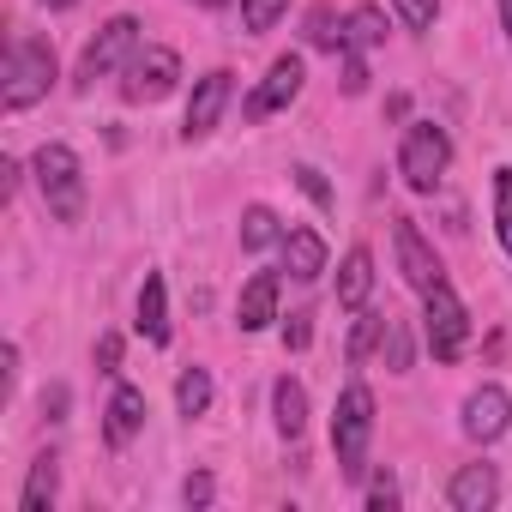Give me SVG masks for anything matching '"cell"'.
<instances>
[{"mask_svg": "<svg viewBox=\"0 0 512 512\" xmlns=\"http://www.w3.org/2000/svg\"><path fill=\"white\" fill-rule=\"evenodd\" d=\"M458 428L476 440V446H494L506 428H512V392L506 386H476L470 398H464V410H458Z\"/></svg>", "mask_w": 512, "mask_h": 512, "instance_id": "10", "label": "cell"}, {"mask_svg": "<svg viewBox=\"0 0 512 512\" xmlns=\"http://www.w3.org/2000/svg\"><path fill=\"white\" fill-rule=\"evenodd\" d=\"M392 7H398V19H404L410 31H428L434 13H440V0H392Z\"/></svg>", "mask_w": 512, "mask_h": 512, "instance_id": "28", "label": "cell"}, {"mask_svg": "<svg viewBox=\"0 0 512 512\" xmlns=\"http://www.w3.org/2000/svg\"><path fill=\"white\" fill-rule=\"evenodd\" d=\"M55 488H61V464L43 452L31 464V476H25V488H19V512H49L55 506Z\"/></svg>", "mask_w": 512, "mask_h": 512, "instance_id": "19", "label": "cell"}, {"mask_svg": "<svg viewBox=\"0 0 512 512\" xmlns=\"http://www.w3.org/2000/svg\"><path fill=\"white\" fill-rule=\"evenodd\" d=\"M302 85H308V61H302V55H278V61L266 67L260 91L247 97V121H272V115H284V109L302 97Z\"/></svg>", "mask_w": 512, "mask_h": 512, "instance_id": "9", "label": "cell"}, {"mask_svg": "<svg viewBox=\"0 0 512 512\" xmlns=\"http://www.w3.org/2000/svg\"><path fill=\"white\" fill-rule=\"evenodd\" d=\"M344 31H350V43H344V49L368 55V49H380V43H386V13H380V7H356V13L344 19Z\"/></svg>", "mask_w": 512, "mask_h": 512, "instance_id": "21", "label": "cell"}, {"mask_svg": "<svg viewBox=\"0 0 512 512\" xmlns=\"http://www.w3.org/2000/svg\"><path fill=\"white\" fill-rule=\"evenodd\" d=\"M500 31L512 37V0H500Z\"/></svg>", "mask_w": 512, "mask_h": 512, "instance_id": "34", "label": "cell"}, {"mask_svg": "<svg viewBox=\"0 0 512 512\" xmlns=\"http://www.w3.org/2000/svg\"><path fill=\"white\" fill-rule=\"evenodd\" d=\"M199 7H229V0H199Z\"/></svg>", "mask_w": 512, "mask_h": 512, "instance_id": "36", "label": "cell"}, {"mask_svg": "<svg viewBox=\"0 0 512 512\" xmlns=\"http://www.w3.org/2000/svg\"><path fill=\"white\" fill-rule=\"evenodd\" d=\"M380 356H386V368H392V374H404V368H410V338H404V320H392V314H386Z\"/></svg>", "mask_w": 512, "mask_h": 512, "instance_id": "27", "label": "cell"}, {"mask_svg": "<svg viewBox=\"0 0 512 512\" xmlns=\"http://www.w3.org/2000/svg\"><path fill=\"white\" fill-rule=\"evenodd\" d=\"M278 320V272H253L235 296V326L241 332H266Z\"/></svg>", "mask_w": 512, "mask_h": 512, "instance_id": "12", "label": "cell"}, {"mask_svg": "<svg viewBox=\"0 0 512 512\" xmlns=\"http://www.w3.org/2000/svg\"><path fill=\"white\" fill-rule=\"evenodd\" d=\"M284 272L296 284H314L326 272V241H320V229H284Z\"/></svg>", "mask_w": 512, "mask_h": 512, "instance_id": "14", "label": "cell"}, {"mask_svg": "<svg viewBox=\"0 0 512 512\" xmlns=\"http://www.w3.org/2000/svg\"><path fill=\"white\" fill-rule=\"evenodd\" d=\"M43 7H49V13H67V7H79V0H43Z\"/></svg>", "mask_w": 512, "mask_h": 512, "instance_id": "35", "label": "cell"}, {"mask_svg": "<svg viewBox=\"0 0 512 512\" xmlns=\"http://www.w3.org/2000/svg\"><path fill=\"white\" fill-rule=\"evenodd\" d=\"M386 338V314H362L356 332H350V362H368V350Z\"/></svg>", "mask_w": 512, "mask_h": 512, "instance_id": "26", "label": "cell"}, {"mask_svg": "<svg viewBox=\"0 0 512 512\" xmlns=\"http://www.w3.org/2000/svg\"><path fill=\"white\" fill-rule=\"evenodd\" d=\"M494 235L512 253V169H494Z\"/></svg>", "mask_w": 512, "mask_h": 512, "instance_id": "24", "label": "cell"}, {"mask_svg": "<svg viewBox=\"0 0 512 512\" xmlns=\"http://www.w3.org/2000/svg\"><path fill=\"white\" fill-rule=\"evenodd\" d=\"M229 97H235V73H205L199 85H193V97H187V121H181V133L187 139H205V133H217V121H223V109H229Z\"/></svg>", "mask_w": 512, "mask_h": 512, "instance_id": "11", "label": "cell"}, {"mask_svg": "<svg viewBox=\"0 0 512 512\" xmlns=\"http://www.w3.org/2000/svg\"><path fill=\"white\" fill-rule=\"evenodd\" d=\"M97 368H103V374H121V338H115V332L97 338Z\"/></svg>", "mask_w": 512, "mask_h": 512, "instance_id": "32", "label": "cell"}, {"mask_svg": "<svg viewBox=\"0 0 512 512\" xmlns=\"http://www.w3.org/2000/svg\"><path fill=\"white\" fill-rule=\"evenodd\" d=\"M272 416H278V434H284V440H302V428H308V386L284 374V380L272 386Z\"/></svg>", "mask_w": 512, "mask_h": 512, "instance_id": "18", "label": "cell"}, {"mask_svg": "<svg viewBox=\"0 0 512 512\" xmlns=\"http://www.w3.org/2000/svg\"><path fill=\"white\" fill-rule=\"evenodd\" d=\"M31 181H37L49 217H61V223H79L85 217V163H79L73 145H37Z\"/></svg>", "mask_w": 512, "mask_h": 512, "instance_id": "1", "label": "cell"}, {"mask_svg": "<svg viewBox=\"0 0 512 512\" xmlns=\"http://www.w3.org/2000/svg\"><path fill=\"white\" fill-rule=\"evenodd\" d=\"M308 43H314V49H332V55H344L350 31L332 19V7H314V13H308Z\"/></svg>", "mask_w": 512, "mask_h": 512, "instance_id": "23", "label": "cell"}, {"mask_svg": "<svg viewBox=\"0 0 512 512\" xmlns=\"http://www.w3.org/2000/svg\"><path fill=\"white\" fill-rule=\"evenodd\" d=\"M145 49V31H139V19L133 13H115L91 43H85V55H79V73H73V85L79 91H91L97 79H115V73H127V61Z\"/></svg>", "mask_w": 512, "mask_h": 512, "instance_id": "4", "label": "cell"}, {"mask_svg": "<svg viewBox=\"0 0 512 512\" xmlns=\"http://www.w3.org/2000/svg\"><path fill=\"white\" fill-rule=\"evenodd\" d=\"M139 428H145V392L139 386H115V398L103 410V440L109 446H127Z\"/></svg>", "mask_w": 512, "mask_h": 512, "instance_id": "16", "label": "cell"}, {"mask_svg": "<svg viewBox=\"0 0 512 512\" xmlns=\"http://www.w3.org/2000/svg\"><path fill=\"white\" fill-rule=\"evenodd\" d=\"M139 338L145 344H169V284H163V272H145V284H139Z\"/></svg>", "mask_w": 512, "mask_h": 512, "instance_id": "15", "label": "cell"}, {"mask_svg": "<svg viewBox=\"0 0 512 512\" xmlns=\"http://www.w3.org/2000/svg\"><path fill=\"white\" fill-rule=\"evenodd\" d=\"M211 494H217L211 476H187V482H181V500H187V506H211Z\"/></svg>", "mask_w": 512, "mask_h": 512, "instance_id": "33", "label": "cell"}, {"mask_svg": "<svg viewBox=\"0 0 512 512\" xmlns=\"http://www.w3.org/2000/svg\"><path fill=\"white\" fill-rule=\"evenodd\" d=\"M392 247H398V272H404V284H410L416 296H428L434 284H446L440 253H434V241L416 229V217H392Z\"/></svg>", "mask_w": 512, "mask_h": 512, "instance_id": "8", "label": "cell"}, {"mask_svg": "<svg viewBox=\"0 0 512 512\" xmlns=\"http://www.w3.org/2000/svg\"><path fill=\"white\" fill-rule=\"evenodd\" d=\"M55 43L49 37H13L7 49V79H0V103L7 109H31L55 91Z\"/></svg>", "mask_w": 512, "mask_h": 512, "instance_id": "3", "label": "cell"}, {"mask_svg": "<svg viewBox=\"0 0 512 512\" xmlns=\"http://www.w3.org/2000/svg\"><path fill=\"white\" fill-rule=\"evenodd\" d=\"M284 13H290V0H241V25H247L253 37H260V31H272Z\"/></svg>", "mask_w": 512, "mask_h": 512, "instance_id": "25", "label": "cell"}, {"mask_svg": "<svg viewBox=\"0 0 512 512\" xmlns=\"http://www.w3.org/2000/svg\"><path fill=\"white\" fill-rule=\"evenodd\" d=\"M211 398H217V386H211V368H181V380H175V410L181 416H205L211 410Z\"/></svg>", "mask_w": 512, "mask_h": 512, "instance_id": "20", "label": "cell"}, {"mask_svg": "<svg viewBox=\"0 0 512 512\" xmlns=\"http://www.w3.org/2000/svg\"><path fill=\"white\" fill-rule=\"evenodd\" d=\"M272 241H284V229H278V211H266V205H247V211H241V247H247V253H260V247H272Z\"/></svg>", "mask_w": 512, "mask_h": 512, "instance_id": "22", "label": "cell"}, {"mask_svg": "<svg viewBox=\"0 0 512 512\" xmlns=\"http://www.w3.org/2000/svg\"><path fill=\"white\" fill-rule=\"evenodd\" d=\"M175 85H181V55L163 49V43H145L127 61V73H121V97L127 103H163Z\"/></svg>", "mask_w": 512, "mask_h": 512, "instance_id": "7", "label": "cell"}, {"mask_svg": "<svg viewBox=\"0 0 512 512\" xmlns=\"http://www.w3.org/2000/svg\"><path fill=\"white\" fill-rule=\"evenodd\" d=\"M308 338H314V314H290L284 320V344L290 350H308Z\"/></svg>", "mask_w": 512, "mask_h": 512, "instance_id": "30", "label": "cell"}, {"mask_svg": "<svg viewBox=\"0 0 512 512\" xmlns=\"http://www.w3.org/2000/svg\"><path fill=\"white\" fill-rule=\"evenodd\" d=\"M368 446H374V392L362 380H350L338 392V410H332V452H338V470L350 482L368 476Z\"/></svg>", "mask_w": 512, "mask_h": 512, "instance_id": "2", "label": "cell"}, {"mask_svg": "<svg viewBox=\"0 0 512 512\" xmlns=\"http://www.w3.org/2000/svg\"><path fill=\"white\" fill-rule=\"evenodd\" d=\"M446 169H452V139H446V127L410 121V127H404V145H398V175H404V187H410V193H434Z\"/></svg>", "mask_w": 512, "mask_h": 512, "instance_id": "5", "label": "cell"}, {"mask_svg": "<svg viewBox=\"0 0 512 512\" xmlns=\"http://www.w3.org/2000/svg\"><path fill=\"white\" fill-rule=\"evenodd\" d=\"M422 344L434 350V362H458L470 344V308L458 302L452 284H434L422 296Z\"/></svg>", "mask_w": 512, "mask_h": 512, "instance_id": "6", "label": "cell"}, {"mask_svg": "<svg viewBox=\"0 0 512 512\" xmlns=\"http://www.w3.org/2000/svg\"><path fill=\"white\" fill-rule=\"evenodd\" d=\"M368 506H374V512L398 506V482H392V476H374V482H368Z\"/></svg>", "mask_w": 512, "mask_h": 512, "instance_id": "31", "label": "cell"}, {"mask_svg": "<svg viewBox=\"0 0 512 512\" xmlns=\"http://www.w3.org/2000/svg\"><path fill=\"white\" fill-rule=\"evenodd\" d=\"M296 181H302V193H308L320 211H332V205H338V199H332V187H326V175H320L314 163H302V169H296Z\"/></svg>", "mask_w": 512, "mask_h": 512, "instance_id": "29", "label": "cell"}, {"mask_svg": "<svg viewBox=\"0 0 512 512\" xmlns=\"http://www.w3.org/2000/svg\"><path fill=\"white\" fill-rule=\"evenodd\" d=\"M368 296H374V253H368V247H350L344 266H338V308L362 314Z\"/></svg>", "mask_w": 512, "mask_h": 512, "instance_id": "17", "label": "cell"}, {"mask_svg": "<svg viewBox=\"0 0 512 512\" xmlns=\"http://www.w3.org/2000/svg\"><path fill=\"white\" fill-rule=\"evenodd\" d=\"M494 500H500L494 464H464V470L446 482V506H452V512H488Z\"/></svg>", "mask_w": 512, "mask_h": 512, "instance_id": "13", "label": "cell"}]
</instances>
